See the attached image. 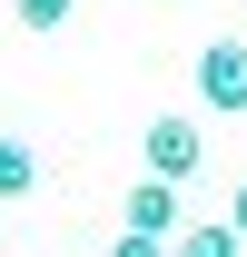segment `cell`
<instances>
[{
    "label": "cell",
    "instance_id": "6da1fadb",
    "mask_svg": "<svg viewBox=\"0 0 247 257\" xmlns=\"http://www.w3.org/2000/svg\"><path fill=\"white\" fill-rule=\"evenodd\" d=\"M139 159H149V178H198L208 168V128L188 119V109H168V119H149V139H139Z\"/></svg>",
    "mask_w": 247,
    "mask_h": 257
},
{
    "label": "cell",
    "instance_id": "5b68a950",
    "mask_svg": "<svg viewBox=\"0 0 247 257\" xmlns=\"http://www.w3.org/2000/svg\"><path fill=\"white\" fill-rule=\"evenodd\" d=\"M30 188H40V159L20 139H0V198H30Z\"/></svg>",
    "mask_w": 247,
    "mask_h": 257
},
{
    "label": "cell",
    "instance_id": "3957f363",
    "mask_svg": "<svg viewBox=\"0 0 247 257\" xmlns=\"http://www.w3.org/2000/svg\"><path fill=\"white\" fill-rule=\"evenodd\" d=\"M129 227H149V237H178V227H188L178 178H139V188H129Z\"/></svg>",
    "mask_w": 247,
    "mask_h": 257
},
{
    "label": "cell",
    "instance_id": "7a4b0ae2",
    "mask_svg": "<svg viewBox=\"0 0 247 257\" xmlns=\"http://www.w3.org/2000/svg\"><path fill=\"white\" fill-rule=\"evenodd\" d=\"M188 79H198V109H217V119H237V109H247V40H208Z\"/></svg>",
    "mask_w": 247,
    "mask_h": 257
},
{
    "label": "cell",
    "instance_id": "52a82bcc",
    "mask_svg": "<svg viewBox=\"0 0 247 257\" xmlns=\"http://www.w3.org/2000/svg\"><path fill=\"white\" fill-rule=\"evenodd\" d=\"M109 257H178V247H168V237H149V227H119V237H109Z\"/></svg>",
    "mask_w": 247,
    "mask_h": 257
},
{
    "label": "cell",
    "instance_id": "ba28073f",
    "mask_svg": "<svg viewBox=\"0 0 247 257\" xmlns=\"http://www.w3.org/2000/svg\"><path fill=\"white\" fill-rule=\"evenodd\" d=\"M227 227H237V237H247V188H237V198H227Z\"/></svg>",
    "mask_w": 247,
    "mask_h": 257
},
{
    "label": "cell",
    "instance_id": "8992f818",
    "mask_svg": "<svg viewBox=\"0 0 247 257\" xmlns=\"http://www.w3.org/2000/svg\"><path fill=\"white\" fill-rule=\"evenodd\" d=\"M69 10H79V0H10V20H20V30H40V40L69 30Z\"/></svg>",
    "mask_w": 247,
    "mask_h": 257
},
{
    "label": "cell",
    "instance_id": "277c9868",
    "mask_svg": "<svg viewBox=\"0 0 247 257\" xmlns=\"http://www.w3.org/2000/svg\"><path fill=\"white\" fill-rule=\"evenodd\" d=\"M168 247H178V257H247V237H237L227 218H198V227H178Z\"/></svg>",
    "mask_w": 247,
    "mask_h": 257
}]
</instances>
